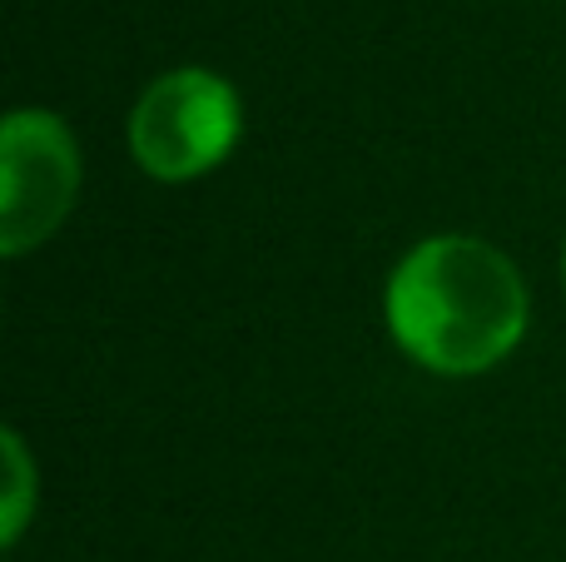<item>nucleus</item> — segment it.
<instances>
[{"mask_svg": "<svg viewBox=\"0 0 566 562\" xmlns=\"http://www.w3.org/2000/svg\"><path fill=\"white\" fill-rule=\"evenodd\" d=\"M388 334L418 368L448 378L497 368L527 334V279L478 235H432L382 289Z\"/></svg>", "mask_w": 566, "mask_h": 562, "instance_id": "obj_1", "label": "nucleus"}, {"mask_svg": "<svg viewBox=\"0 0 566 562\" xmlns=\"http://www.w3.org/2000/svg\"><path fill=\"white\" fill-rule=\"evenodd\" d=\"M80 195V145L50 110H10L0 125V254L40 249Z\"/></svg>", "mask_w": 566, "mask_h": 562, "instance_id": "obj_3", "label": "nucleus"}, {"mask_svg": "<svg viewBox=\"0 0 566 562\" xmlns=\"http://www.w3.org/2000/svg\"><path fill=\"white\" fill-rule=\"evenodd\" d=\"M244 129V105L234 85L214 70H169L139 95L129 115V149L149 179H199L224 165Z\"/></svg>", "mask_w": 566, "mask_h": 562, "instance_id": "obj_2", "label": "nucleus"}, {"mask_svg": "<svg viewBox=\"0 0 566 562\" xmlns=\"http://www.w3.org/2000/svg\"><path fill=\"white\" fill-rule=\"evenodd\" d=\"M0 448H6V508H0V543L15 548L20 533L30 523V508H35V468H30L25 438L15 428L0 434Z\"/></svg>", "mask_w": 566, "mask_h": 562, "instance_id": "obj_4", "label": "nucleus"}, {"mask_svg": "<svg viewBox=\"0 0 566 562\" xmlns=\"http://www.w3.org/2000/svg\"><path fill=\"white\" fill-rule=\"evenodd\" d=\"M562 279H566V249H562Z\"/></svg>", "mask_w": 566, "mask_h": 562, "instance_id": "obj_5", "label": "nucleus"}]
</instances>
